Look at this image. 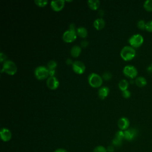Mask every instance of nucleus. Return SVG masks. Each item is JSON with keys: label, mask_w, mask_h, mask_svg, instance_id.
I'll list each match as a JSON object with an SVG mask.
<instances>
[{"label": "nucleus", "mask_w": 152, "mask_h": 152, "mask_svg": "<svg viewBox=\"0 0 152 152\" xmlns=\"http://www.w3.org/2000/svg\"><path fill=\"white\" fill-rule=\"evenodd\" d=\"M115 138H117L121 140H122L124 138V131L120 130L118 131L115 135Z\"/></svg>", "instance_id": "28"}, {"label": "nucleus", "mask_w": 152, "mask_h": 152, "mask_svg": "<svg viewBox=\"0 0 152 152\" xmlns=\"http://www.w3.org/2000/svg\"><path fill=\"white\" fill-rule=\"evenodd\" d=\"M77 34L82 38H85L87 36V30L84 27H80L76 30Z\"/></svg>", "instance_id": "19"}, {"label": "nucleus", "mask_w": 152, "mask_h": 152, "mask_svg": "<svg viewBox=\"0 0 152 152\" xmlns=\"http://www.w3.org/2000/svg\"><path fill=\"white\" fill-rule=\"evenodd\" d=\"M93 152H107V150L102 145H99L94 149Z\"/></svg>", "instance_id": "27"}, {"label": "nucleus", "mask_w": 152, "mask_h": 152, "mask_svg": "<svg viewBox=\"0 0 152 152\" xmlns=\"http://www.w3.org/2000/svg\"><path fill=\"white\" fill-rule=\"evenodd\" d=\"M135 50L130 46H124L121 50L120 55L121 58L125 61H130L135 56Z\"/></svg>", "instance_id": "1"}, {"label": "nucleus", "mask_w": 152, "mask_h": 152, "mask_svg": "<svg viewBox=\"0 0 152 152\" xmlns=\"http://www.w3.org/2000/svg\"><path fill=\"white\" fill-rule=\"evenodd\" d=\"M69 30H72V31H75V25L74 24H71L69 25Z\"/></svg>", "instance_id": "36"}, {"label": "nucleus", "mask_w": 152, "mask_h": 152, "mask_svg": "<svg viewBox=\"0 0 152 152\" xmlns=\"http://www.w3.org/2000/svg\"><path fill=\"white\" fill-rule=\"evenodd\" d=\"M54 152H68V151L64 148H58L56 150H55Z\"/></svg>", "instance_id": "35"}, {"label": "nucleus", "mask_w": 152, "mask_h": 152, "mask_svg": "<svg viewBox=\"0 0 152 152\" xmlns=\"http://www.w3.org/2000/svg\"><path fill=\"white\" fill-rule=\"evenodd\" d=\"M46 84L50 89L55 90L59 87V82L55 77H49L47 80Z\"/></svg>", "instance_id": "10"}, {"label": "nucleus", "mask_w": 152, "mask_h": 152, "mask_svg": "<svg viewBox=\"0 0 152 152\" xmlns=\"http://www.w3.org/2000/svg\"><path fill=\"white\" fill-rule=\"evenodd\" d=\"M151 68H152V63H151Z\"/></svg>", "instance_id": "38"}, {"label": "nucleus", "mask_w": 152, "mask_h": 152, "mask_svg": "<svg viewBox=\"0 0 152 152\" xmlns=\"http://www.w3.org/2000/svg\"><path fill=\"white\" fill-rule=\"evenodd\" d=\"M66 64H68V65H71V64H72V59H70V58H68V59H67L66 60Z\"/></svg>", "instance_id": "37"}, {"label": "nucleus", "mask_w": 152, "mask_h": 152, "mask_svg": "<svg viewBox=\"0 0 152 152\" xmlns=\"http://www.w3.org/2000/svg\"><path fill=\"white\" fill-rule=\"evenodd\" d=\"M72 68L73 71L78 74H83L86 69V66L84 63L79 61L74 62L72 65Z\"/></svg>", "instance_id": "8"}, {"label": "nucleus", "mask_w": 152, "mask_h": 152, "mask_svg": "<svg viewBox=\"0 0 152 152\" xmlns=\"http://www.w3.org/2000/svg\"><path fill=\"white\" fill-rule=\"evenodd\" d=\"M123 73L127 77H129L131 78H134L137 77L138 74V71L137 68L134 66L128 65H126L124 67L123 69Z\"/></svg>", "instance_id": "6"}, {"label": "nucleus", "mask_w": 152, "mask_h": 152, "mask_svg": "<svg viewBox=\"0 0 152 152\" xmlns=\"http://www.w3.org/2000/svg\"><path fill=\"white\" fill-rule=\"evenodd\" d=\"M34 75L38 80H44L49 75V69L44 66H39L34 69Z\"/></svg>", "instance_id": "4"}, {"label": "nucleus", "mask_w": 152, "mask_h": 152, "mask_svg": "<svg viewBox=\"0 0 152 152\" xmlns=\"http://www.w3.org/2000/svg\"><path fill=\"white\" fill-rule=\"evenodd\" d=\"M88 81L89 84L94 88H97L101 86L103 83L102 78L97 74L91 73L88 75Z\"/></svg>", "instance_id": "3"}, {"label": "nucleus", "mask_w": 152, "mask_h": 152, "mask_svg": "<svg viewBox=\"0 0 152 152\" xmlns=\"http://www.w3.org/2000/svg\"><path fill=\"white\" fill-rule=\"evenodd\" d=\"M93 26L97 30H102L105 26V21L102 18H97L94 21Z\"/></svg>", "instance_id": "15"}, {"label": "nucleus", "mask_w": 152, "mask_h": 152, "mask_svg": "<svg viewBox=\"0 0 152 152\" xmlns=\"http://www.w3.org/2000/svg\"><path fill=\"white\" fill-rule=\"evenodd\" d=\"M144 9L148 11H152V0H146L143 4Z\"/></svg>", "instance_id": "21"}, {"label": "nucleus", "mask_w": 152, "mask_h": 152, "mask_svg": "<svg viewBox=\"0 0 152 152\" xmlns=\"http://www.w3.org/2000/svg\"><path fill=\"white\" fill-rule=\"evenodd\" d=\"M145 21L144 20H138V21L137 22V27L141 29V30H144L145 28Z\"/></svg>", "instance_id": "25"}, {"label": "nucleus", "mask_w": 152, "mask_h": 152, "mask_svg": "<svg viewBox=\"0 0 152 152\" xmlns=\"http://www.w3.org/2000/svg\"><path fill=\"white\" fill-rule=\"evenodd\" d=\"M0 135H1V140L5 142L10 141L12 136L11 131L8 129L5 128H3L1 129Z\"/></svg>", "instance_id": "13"}, {"label": "nucleus", "mask_w": 152, "mask_h": 152, "mask_svg": "<svg viewBox=\"0 0 152 152\" xmlns=\"http://www.w3.org/2000/svg\"><path fill=\"white\" fill-rule=\"evenodd\" d=\"M77 38V33L75 31L66 30L62 35V39L66 43H71L74 42Z\"/></svg>", "instance_id": "7"}, {"label": "nucleus", "mask_w": 152, "mask_h": 152, "mask_svg": "<svg viewBox=\"0 0 152 152\" xmlns=\"http://www.w3.org/2000/svg\"><path fill=\"white\" fill-rule=\"evenodd\" d=\"M128 42L132 48H138L142 44L144 38L142 35L140 34H135L132 35L129 39Z\"/></svg>", "instance_id": "5"}, {"label": "nucleus", "mask_w": 152, "mask_h": 152, "mask_svg": "<svg viewBox=\"0 0 152 152\" xmlns=\"http://www.w3.org/2000/svg\"><path fill=\"white\" fill-rule=\"evenodd\" d=\"M118 126L122 131L126 130L129 126V121L127 118L122 117L118 121Z\"/></svg>", "instance_id": "12"}, {"label": "nucleus", "mask_w": 152, "mask_h": 152, "mask_svg": "<svg viewBox=\"0 0 152 152\" xmlns=\"http://www.w3.org/2000/svg\"><path fill=\"white\" fill-rule=\"evenodd\" d=\"M81 46L82 47V48H86L87 46H88V41H87V40H82L81 42Z\"/></svg>", "instance_id": "31"}, {"label": "nucleus", "mask_w": 152, "mask_h": 152, "mask_svg": "<svg viewBox=\"0 0 152 152\" xmlns=\"http://www.w3.org/2000/svg\"><path fill=\"white\" fill-rule=\"evenodd\" d=\"M109 93V88L107 87H102L98 91L99 97L101 99H105Z\"/></svg>", "instance_id": "14"}, {"label": "nucleus", "mask_w": 152, "mask_h": 152, "mask_svg": "<svg viewBox=\"0 0 152 152\" xmlns=\"http://www.w3.org/2000/svg\"><path fill=\"white\" fill-rule=\"evenodd\" d=\"M124 131V138L128 141H132L138 135V131L135 128H129Z\"/></svg>", "instance_id": "9"}, {"label": "nucleus", "mask_w": 152, "mask_h": 152, "mask_svg": "<svg viewBox=\"0 0 152 152\" xmlns=\"http://www.w3.org/2000/svg\"><path fill=\"white\" fill-rule=\"evenodd\" d=\"M7 58V56L5 53H4L3 52H1L0 54V61L1 62H2L5 59Z\"/></svg>", "instance_id": "32"}, {"label": "nucleus", "mask_w": 152, "mask_h": 152, "mask_svg": "<svg viewBox=\"0 0 152 152\" xmlns=\"http://www.w3.org/2000/svg\"><path fill=\"white\" fill-rule=\"evenodd\" d=\"M17 71V68L15 64L11 60H7V61H5L3 64V66H2V69H1V72L4 71L8 74L12 75L16 73Z\"/></svg>", "instance_id": "2"}, {"label": "nucleus", "mask_w": 152, "mask_h": 152, "mask_svg": "<svg viewBox=\"0 0 152 152\" xmlns=\"http://www.w3.org/2000/svg\"><path fill=\"white\" fill-rule=\"evenodd\" d=\"M55 74V69H49V75H50V77H53Z\"/></svg>", "instance_id": "34"}, {"label": "nucleus", "mask_w": 152, "mask_h": 152, "mask_svg": "<svg viewBox=\"0 0 152 152\" xmlns=\"http://www.w3.org/2000/svg\"><path fill=\"white\" fill-rule=\"evenodd\" d=\"M145 29L149 32H152V20L146 23Z\"/></svg>", "instance_id": "29"}, {"label": "nucleus", "mask_w": 152, "mask_h": 152, "mask_svg": "<svg viewBox=\"0 0 152 152\" xmlns=\"http://www.w3.org/2000/svg\"><path fill=\"white\" fill-rule=\"evenodd\" d=\"M122 94L124 98L128 99L131 96V92L128 90H126L122 91Z\"/></svg>", "instance_id": "30"}, {"label": "nucleus", "mask_w": 152, "mask_h": 152, "mask_svg": "<svg viewBox=\"0 0 152 152\" xmlns=\"http://www.w3.org/2000/svg\"><path fill=\"white\" fill-rule=\"evenodd\" d=\"M128 86H129V83L126 80H121L118 84L119 88L121 90H122V91L127 90Z\"/></svg>", "instance_id": "20"}, {"label": "nucleus", "mask_w": 152, "mask_h": 152, "mask_svg": "<svg viewBox=\"0 0 152 152\" xmlns=\"http://www.w3.org/2000/svg\"><path fill=\"white\" fill-rule=\"evenodd\" d=\"M102 78H103L104 80L108 81V80H109L111 79V78H112V74H111V73H110V72H109V71H106V72H104L103 74V75H102Z\"/></svg>", "instance_id": "26"}, {"label": "nucleus", "mask_w": 152, "mask_h": 152, "mask_svg": "<svg viewBox=\"0 0 152 152\" xmlns=\"http://www.w3.org/2000/svg\"><path fill=\"white\" fill-rule=\"evenodd\" d=\"M122 140H121L117 138H115L112 140V145L114 147H120L122 145Z\"/></svg>", "instance_id": "24"}, {"label": "nucleus", "mask_w": 152, "mask_h": 152, "mask_svg": "<svg viewBox=\"0 0 152 152\" xmlns=\"http://www.w3.org/2000/svg\"><path fill=\"white\" fill-rule=\"evenodd\" d=\"M48 1L47 0H35L34 3L39 7H43L46 6L48 4Z\"/></svg>", "instance_id": "22"}, {"label": "nucleus", "mask_w": 152, "mask_h": 152, "mask_svg": "<svg viewBox=\"0 0 152 152\" xmlns=\"http://www.w3.org/2000/svg\"><path fill=\"white\" fill-rule=\"evenodd\" d=\"M135 83L138 87H144L145 86H146L147 80L144 77L140 76V77H138L137 78H136V79L135 80Z\"/></svg>", "instance_id": "17"}, {"label": "nucleus", "mask_w": 152, "mask_h": 152, "mask_svg": "<svg viewBox=\"0 0 152 152\" xmlns=\"http://www.w3.org/2000/svg\"><path fill=\"white\" fill-rule=\"evenodd\" d=\"M87 3L89 8L92 10H96L98 9L100 4L99 0H88Z\"/></svg>", "instance_id": "18"}, {"label": "nucleus", "mask_w": 152, "mask_h": 152, "mask_svg": "<svg viewBox=\"0 0 152 152\" xmlns=\"http://www.w3.org/2000/svg\"><path fill=\"white\" fill-rule=\"evenodd\" d=\"M107 151L108 152H113L114 151V146L113 145H109L106 148Z\"/></svg>", "instance_id": "33"}, {"label": "nucleus", "mask_w": 152, "mask_h": 152, "mask_svg": "<svg viewBox=\"0 0 152 152\" xmlns=\"http://www.w3.org/2000/svg\"><path fill=\"white\" fill-rule=\"evenodd\" d=\"M65 1L64 0H56L52 1L50 2V7L52 9L55 11H61L64 7Z\"/></svg>", "instance_id": "11"}, {"label": "nucleus", "mask_w": 152, "mask_h": 152, "mask_svg": "<svg viewBox=\"0 0 152 152\" xmlns=\"http://www.w3.org/2000/svg\"><path fill=\"white\" fill-rule=\"evenodd\" d=\"M47 66L49 69H55L56 67L57 66V63L55 61H50L48 63Z\"/></svg>", "instance_id": "23"}, {"label": "nucleus", "mask_w": 152, "mask_h": 152, "mask_svg": "<svg viewBox=\"0 0 152 152\" xmlns=\"http://www.w3.org/2000/svg\"><path fill=\"white\" fill-rule=\"evenodd\" d=\"M81 52V48L78 45L74 46L71 49V55L74 58L78 57Z\"/></svg>", "instance_id": "16"}]
</instances>
